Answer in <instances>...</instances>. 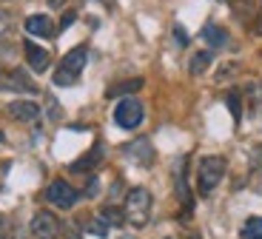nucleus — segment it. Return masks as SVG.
Returning a JSON list of instances; mask_svg holds the SVG:
<instances>
[{
	"mask_svg": "<svg viewBox=\"0 0 262 239\" xmlns=\"http://www.w3.org/2000/svg\"><path fill=\"white\" fill-rule=\"evenodd\" d=\"M0 140H3V134H0Z\"/></svg>",
	"mask_w": 262,
	"mask_h": 239,
	"instance_id": "27",
	"label": "nucleus"
},
{
	"mask_svg": "<svg viewBox=\"0 0 262 239\" xmlns=\"http://www.w3.org/2000/svg\"><path fill=\"white\" fill-rule=\"evenodd\" d=\"M85 197H97V180H92V185L85 188Z\"/></svg>",
	"mask_w": 262,
	"mask_h": 239,
	"instance_id": "24",
	"label": "nucleus"
},
{
	"mask_svg": "<svg viewBox=\"0 0 262 239\" xmlns=\"http://www.w3.org/2000/svg\"><path fill=\"white\" fill-rule=\"evenodd\" d=\"M225 160L223 157H203L200 160V171H196V191L200 194H211L225 177Z\"/></svg>",
	"mask_w": 262,
	"mask_h": 239,
	"instance_id": "1",
	"label": "nucleus"
},
{
	"mask_svg": "<svg viewBox=\"0 0 262 239\" xmlns=\"http://www.w3.org/2000/svg\"><path fill=\"white\" fill-rule=\"evenodd\" d=\"M140 89H143V80L131 77V80H123V83H114L105 94H108V97H125V94H134V91H140Z\"/></svg>",
	"mask_w": 262,
	"mask_h": 239,
	"instance_id": "14",
	"label": "nucleus"
},
{
	"mask_svg": "<svg viewBox=\"0 0 262 239\" xmlns=\"http://www.w3.org/2000/svg\"><path fill=\"white\" fill-rule=\"evenodd\" d=\"M151 213V194L145 188H131L128 197H125V222L143 228L148 222Z\"/></svg>",
	"mask_w": 262,
	"mask_h": 239,
	"instance_id": "2",
	"label": "nucleus"
},
{
	"mask_svg": "<svg viewBox=\"0 0 262 239\" xmlns=\"http://www.w3.org/2000/svg\"><path fill=\"white\" fill-rule=\"evenodd\" d=\"M214 63V54L211 52H196L194 57H191V63H188V71L194 74V77H200V74H205V69Z\"/></svg>",
	"mask_w": 262,
	"mask_h": 239,
	"instance_id": "16",
	"label": "nucleus"
},
{
	"mask_svg": "<svg viewBox=\"0 0 262 239\" xmlns=\"http://www.w3.org/2000/svg\"><path fill=\"white\" fill-rule=\"evenodd\" d=\"M100 160H103V145L97 142V145H94V148L89 151V154H83L80 160H74V162H72V171H74V174H83V171H92V168L97 165Z\"/></svg>",
	"mask_w": 262,
	"mask_h": 239,
	"instance_id": "12",
	"label": "nucleus"
},
{
	"mask_svg": "<svg viewBox=\"0 0 262 239\" xmlns=\"http://www.w3.org/2000/svg\"><path fill=\"white\" fill-rule=\"evenodd\" d=\"M174 182H177V197L185 202V208H191L188 185H185V157H183V160H177V171H174Z\"/></svg>",
	"mask_w": 262,
	"mask_h": 239,
	"instance_id": "15",
	"label": "nucleus"
},
{
	"mask_svg": "<svg viewBox=\"0 0 262 239\" xmlns=\"http://www.w3.org/2000/svg\"><path fill=\"white\" fill-rule=\"evenodd\" d=\"M114 123L120 125V128L131 131V128H137L140 123H143V103L134 97H125L117 103V108H114Z\"/></svg>",
	"mask_w": 262,
	"mask_h": 239,
	"instance_id": "4",
	"label": "nucleus"
},
{
	"mask_svg": "<svg viewBox=\"0 0 262 239\" xmlns=\"http://www.w3.org/2000/svg\"><path fill=\"white\" fill-rule=\"evenodd\" d=\"M46 200L52 202L54 208L69 211V208H74V202H77V191H74L66 180H54L52 185L46 188Z\"/></svg>",
	"mask_w": 262,
	"mask_h": 239,
	"instance_id": "5",
	"label": "nucleus"
},
{
	"mask_svg": "<svg viewBox=\"0 0 262 239\" xmlns=\"http://www.w3.org/2000/svg\"><path fill=\"white\" fill-rule=\"evenodd\" d=\"M83 228H85V233H89V236H97V239H103L105 233H108V225H105L100 216H97V220H89Z\"/></svg>",
	"mask_w": 262,
	"mask_h": 239,
	"instance_id": "19",
	"label": "nucleus"
},
{
	"mask_svg": "<svg viewBox=\"0 0 262 239\" xmlns=\"http://www.w3.org/2000/svg\"><path fill=\"white\" fill-rule=\"evenodd\" d=\"M23 52H26V60H29V66H32V71H46L49 63H52L46 49H40V46L32 43V40L23 43Z\"/></svg>",
	"mask_w": 262,
	"mask_h": 239,
	"instance_id": "9",
	"label": "nucleus"
},
{
	"mask_svg": "<svg viewBox=\"0 0 262 239\" xmlns=\"http://www.w3.org/2000/svg\"><path fill=\"white\" fill-rule=\"evenodd\" d=\"M100 220H103L105 225H123L125 216H123V211H117V208H112V205H105L103 211H100Z\"/></svg>",
	"mask_w": 262,
	"mask_h": 239,
	"instance_id": "18",
	"label": "nucleus"
},
{
	"mask_svg": "<svg viewBox=\"0 0 262 239\" xmlns=\"http://www.w3.org/2000/svg\"><path fill=\"white\" fill-rule=\"evenodd\" d=\"M0 89H14V91H29V94H34V91H37V85H34L20 69H14L12 74L0 77Z\"/></svg>",
	"mask_w": 262,
	"mask_h": 239,
	"instance_id": "10",
	"label": "nucleus"
},
{
	"mask_svg": "<svg viewBox=\"0 0 262 239\" xmlns=\"http://www.w3.org/2000/svg\"><path fill=\"white\" fill-rule=\"evenodd\" d=\"M105 3H108V0H105Z\"/></svg>",
	"mask_w": 262,
	"mask_h": 239,
	"instance_id": "28",
	"label": "nucleus"
},
{
	"mask_svg": "<svg viewBox=\"0 0 262 239\" xmlns=\"http://www.w3.org/2000/svg\"><path fill=\"white\" fill-rule=\"evenodd\" d=\"M123 154L128 157L134 165H151V162H154V148H151V140H145V137L128 142L123 148Z\"/></svg>",
	"mask_w": 262,
	"mask_h": 239,
	"instance_id": "6",
	"label": "nucleus"
},
{
	"mask_svg": "<svg viewBox=\"0 0 262 239\" xmlns=\"http://www.w3.org/2000/svg\"><path fill=\"white\" fill-rule=\"evenodd\" d=\"M57 231H60V225H57V220H54V213L37 211L32 216V233L37 239H54V236H57Z\"/></svg>",
	"mask_w": 262,
	"mask_h": 239,
	"instance_id": "7",
	"label": "nucleus"
},
{
	"mask_svg": "<svg viewBox=\"0 0 262 239\" xmlns=\"http://www.w3.org/2000/svg\"><path fill=\"white\" fill-rule=\"evenodd\" d=\"M228 3L236 9V12H243V14H245V12L251 9V3H254V0H228Z\"/></svg>",
	"mask_w": 262,
	"mask_h": 239,
	"instance_id": "21",
	"label": "nucleus"
},
{
	"mask_svg": "<svg viewBox=\"0 0 262 239\" xmlns=\"http://www.w3.org/2000/svg\"><path fill=\"white\" fill-rule=\"evenodd\" d=\"M174 34H177V43H180V46L188 43V34H185V29H183V26H174Z\"/></svg>",
	"mask_w": 262,
	"mask_h": 239,
	"instance_id": "22",
	"label": "nucleus"
},
{
	"mask_svg": "<svg viewBox=\"0 0 262 239\" xmlns=\"http://www.w3.org/2000/svg\"><path fill=\"white\" fill-rule=\"evenodd\" d=\"M243 239H262V220L259 216H251L243 225Z\"/></svg>",
	"mask_w": 262,
	"mask_h": 239,
	"instance_id": "17",
	"label": "nucleus"
},
{
	"mask_svg": "<svg viewBox=\"0 0 262 239\" xmlns=\"http://www.w3.org/2000/svg\"><path fill=\"white\" fill-rule=\"evenodd\" d=\"M85 60H89V49H85V46H77V49H72V52L63 57L60 69L54 71V83H57V85H72L74 80H77V74L83 71Z\"/></svg>",
	"mask_w": 262,
	"mask_h": 239,
	"instance_id": "3",
	"label": "nucleus"
},
{
	"mask_svg": "<svg viewBox=\"0 0 262 239\" xmlns=\"http://www.w3.org/2000/svg\"><path fill=\"white\" fill-rule=\"evenodd\" d=\"M74 17H77L74 12H66V14H63V23H60V29H69V26L74 23Z\"/></svg>",
	"mask_w": 262,
	"mask_h": 239,
	"instance_id": "23",
	"label": "nucleus"
},
{
	"mask_svg": "<svg viewBox=\"0 0 262 239\" xmlns=\"http://www.w3.org/2000/svg\"><path fill=\"white\" fill-rule=\"evenodd\" d=\"M6 111H9L12 120H20V123H32V120L40 117L37 103H32V100H14V103H9Z\"/></svg>",
	"mask_w": 262,
	"mask_h": 239,
	"instance_id": "8",
	"label": "nucleus"
},
{
	"mask_svg": "<svg viewBox=\"0 0 262 239\" xmlns=\"http://www.w3.org/2000/svg\"><path fill=\"white\" fill-rule=\"evenodd\" d=\"M203 40L208 46H214V49H220V46L228 43V32H225L223 26H216V23H205L203 26Z\"/></svg>",
	"mask_w": 262,
	"mask_h": 239,
	"instance_id": "13",
	"label": "nucleus"
},
{
	"mask_svg": "<svg viewBox=\"0 0 262 239\" xmlns=\"http://www.w3.org/2000/svg\"><path fill=\"white\" fill-rule=\"evenodd\" d=\"M225 103H228V108H231V114H234V120H239V97H236V94H228V100H225Z\"/></svg>",
	"mask_w": 262,
	"mask_h": 239,
	"instance_id": "20",
	"label": "nucleus"
},
{
	"mask_svg": "<svg viewBox=\"0 0 262 239\" xmlns=\"http://www.w3.org/2000/svg\"><path fill=\"white\" fill-rule=\"evenodd\" d=\"M26 32L34 34V37H54V26L46 14H32V17H26Z\"/></svg>",
	"mask_w": 262,
	"mask_h": 239,
	"instance_id": "11",
	"label": "nucleus"
},
{
	"mask_svg": "<svg viewBox=\"0 0 262 239\" xmlns=\"http://www.w3.org/2000/svg\"><path fill=\"white\" fill-rule=\"evenodd\" d=\"M0 239H9V231H6V220L0 216Z\"/></svg>",
	"mask_w": 262,
	"mask_h": 239,
	"instance_id": "25",
	"label": "nucleus"
},
{
	"mask_svg": "<svg viewBox=\"0 0 262 239\" xmlns=\"http://www.w3.org/2000/svg\"><path fill=\"white\" fill-rule=\"evenodd\" d=\"M66 0H49V6H63Z\"/></svg>",
	"mask_w": 262,
	"mask_h": 239,
	"instance_id": "26",
	"label": "nucleus"
}]
</instances>
